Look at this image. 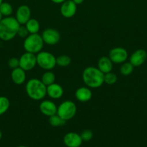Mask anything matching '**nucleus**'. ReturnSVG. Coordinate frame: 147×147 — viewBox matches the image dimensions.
I'll list each match as a JSON object with an SVG mask.
<instances>
[{
	"label": "nucleus",
	"instance_id": "nucleus-28",
	"mask_svg": "<svg viewBox=\"0 0 147 147\" xmlns=\"http://www.w3.org/2000/svg\"><path fill=\"white\" fill-rule=\"evenodd\" d=\"M29 34L30 33L27 31L25 26H23V24H21L20 27H19L18 31H17V35L19 37H22V38H25V37H27L29 35Z\"/></svg>",
	"mask_w": 147,
	"mask_h": 147
},
{
	"label": "nucleus",
	"instance_id": "nucleus-1",
	"mask_svg": "<svg viewBox=\"0 0 147 147\" xmlns=\"http://www.w3.org/2000/svg\"><path fill=\"white\" fill-rule=\"evenodd\" d=\"M21 24L15 17H6L0 22V40L10 41L17 35V31Z\"/></svg>",
	"mask_w": 147,
	"mask_h": 147
},
{
	"label": "nucleus",
	"instance_id": "nucleus-23",
	"mask_svg": "<svg viewBox=\"0 0 147 147\" xmlns=\"http://www.w3.org/2000/svg\"><path fill=\"white\" fill-rule=\"evenodd\" d=\"M0 12L4 17H10L13 12V7L10 3L4 2L3 1L0 4Z\"/></svg>",
	"mask_w": 147,
	"mask_h": 147
},
{
	"label": "nucleus",
	"instance_id": "nucleus-21",
	"mask_svg": "<svg viewBox=\"0 0 147 147\" xmlns=\"http://www.w3.org/2000/svg\"><path fill=\"white\" fill-rule=\"evenodd\" d=\"M48 121L49 123L50 124V126H53V127H60V126H63L66 122V121L62 119L57 113L53 115V116H50L48 119Z\"/></svg>",
	"mask_w": 147,
	"mask_h": 147
},
{
	"label": "nucleus",
	"instance_id": "nucleus-14",
	"mask_svg": "<svg viewBox=\"0 0 147 147\" xmlns=\"http://www.w3.org/2000/svg\"><path fill=\"white\" fill-rule=\"evenodd\" d=\"M82 142L80 135L75 132L67 133L63 137V143L67 147H79Z\"/></svg>",
	"mask_w": 147,
	"mask_h": 147
},
{
	"label": "nucleus",
	"instance_id": "nucleus-25",
	"mask_svg": "<svg viewBox=\"0 0 147 147\" xmlns=\"http://www.w3.org/2000/svg\"><path fill=\"white\" fill-rule=\"evenodd\" d=\"M10 102L6 96H0V116L4 114L9 110Z\"/></svg>",
	"mask_w": 147,
	"mask_h": 147
},
{
	"label": "nucleus",
	"instance_id": "nucleus-24",
	"mask_svg": "<svg viewBox=\"0 0 147 147\" xmlns=\"http://www.w3.org/2000/svg\"><path fill=\"white\" fill-rule=\"evenodd\" d=\"M71 63V59L66 55H61L56 57V65L60 67H67Z\"/></svg>",
	"mask_w": 147,
	"mask_h": 147
},
{
	"label": "nucleus",
	"instance_id": "nucleus-34",
	"mask_svg": "<svg viewBox=\"0 0 147 147\" xmlns=\"http://www.w3.org/2000/svg\"><path fill=\"white\" fill-rule=\"evenodd\" d=\"M17 147H27V146H18Z\"/></svg>",
	"mask_w": 147,
	"mask_h": 147
},
{
	"label": "nucleus",
	"instance_id": "nucleus-12",
	"mask_svg": "<svg viewBox=\"0 0 147 147\" xmlns=\"http://www.w3.org/2000/svg\"><path fill=\"white\" fill-rule=\"evenodd\" d=\"M147 59V53L145 50L138 49L132 53L129 58V62L134 67H139L144 64Z\"/></svg>",
	"mask_w": 147,
	"mask_h": 147
},
{
	"label": "nucleus",
	"instance_id": "nucleus-7",
	"mask_svg": "<svg viewBox=\"0 0 147 147\" xmlns=\"http://www.w3.org/2000/svg\"><path fill=\"white\" fill-rule=\"evenodd\" d=\"M19 60H20V67L25 71L33 70L37 65V58L35 54L31 53L25 52L24 54L20 56Z\"/></svg>",
	"mask_w": 147,
	"mask_h": 147
},
{
	"label": "nucleus",
	"instance_id": "nucleus-29",
	"mask_svg": "<svg viewBox=\"0 0 147 147\" xmlns=\"http://www.w3.org/2000/svg\"><path fill=\"white\" fill-rule=\"evenodd\" d=\"M8 66L13 70L20 67V60L17 57H12L8 61Z\"/></svg>",
	"mask_w": 147,
	"mask_h": 147
},
{
	"label": "nucleus",
	"instance_id": "nucleus-3",
	"mask_svg": "<svg viewBox=\"0 0 147 147\" xmlns=\"http://www.w3.org/2000/svg\"><path fill=\"white\" fill-rule=\"evenodd\" d=\"M25 90L29 98L34 100H42L47 95V86L37 78L30 79L26 83Z\"/></svg>",
	"mask_w": 147,
	"mask_h": 147
},
{
	"label": "nucleus",
	"instance_id": "nucleus-26",
	"mask_svg": "<svg viewBox=\"0 0 147 147\" xmlns=\"http://www.w3.org/2000/svg\"><path fill=\"white\" fill-rule=\"evenodd\" d=\"M118 80V77L115 73L112 72H109L108 73L104 74V83H107L108 85L115 84Z\"/></svg>",
	"mask_w": 147,
	"mask_h": 147
},
{
	"label": "nucleus",
	"instance_id": "nucleus-16",
	"mask_svg": "<svg viewBox=\"0 0 147 147\" xmlns=\"http://www.w3.org/2000/svg\"><path fill=\"white\" fill-rule=\"evenodd\" d=\"M47 95L52 99H59L63 96V89L61 85L53 83L47 86Z\"/></svg>",
	"mask_w": 147,
	"mask_h": 147
},
{
	"label": "nucleus",
	"instance_id": "nucleus-20",
	"mask_svg": "<svg viewBox=\"0 0 147 147\" xmlns=\"http://www.w3.org/2000/svg\"><path fill=\"white\" fill-rule=\"evenodd\" d=\"M55 80H56V76L50 70H46V73H43V76H42L41 81L46 86L54 83Z\"/></svg>",
	"mask_w": 147,
	"mask_h": 147
},
{
	"label": "nucleus",
	"instance_id": "nucleus-4",
	"mask_svg": "<svg viewBox=\"0 0 147 147\" xmlns=\"http://www.w3.org/2000/svg\"><path fill=\"white\" fill-rule=\"evenodd\" d=\"M44 44L41 35H40L38 33L29 34V35L24 38L23 47L25 52L37 54L42 50Z\"/></svg>",
	"mask_w": 147,
	"mask_h": 147
},
{
	"label": "nucleus",
	"instance_id": "nucleus-6",
	"mask_svg": "<svg viewBox=\"0 0 147 147\" xmlns=\"http://www.w3.org/2000/svg\"><path fill=\"white\" fill-rule=\"evenodd\" d=\"M76 106L71 100H65L62 102L57 109V114L64 121L71 120L76 113Z\"/></svg>",
	"mask_w": 147,
	"mask_h": 147
},
{
	"label": "nucleus",
	"instance_id": "nucleus-27",
	"mask_svg": "<svg viewBox=\"0 0 147 147\" xmlns=\"http://www.w3.org/2000/svg\"><path fill=\"white\" fill-rule=\"evenodd\" d=\"M80 136L83 142H89L93 137V133L89 129H86L81 133Z\"/></svg>",
	"mask_w": 147,
	"mask_h": 147
},
{
	"label": "nucleus",
	"instance_id": "nucleus-22",
	"mask_svg": "<svg viewBox=\"0 0 147 147\" xmlns=\"http://www.w3.org/2000/svg\"><path fill=\"white\" fill-rule=\"evenodd\" d=\"M134 66L130 62H125L122 63V65L120 67V72L124 76H130L133 72Z\"/></svg>",
	"mask_w": 147,
	"mask_h": 147
},
{
	"label": "nucleus",
	"instance_id": "nucleus-9",
	"mask_svg": "<svg viewBox=\"0 0 147 147\" xmlns=\"http://www.w3.org/2000/svg\"><path fill=\"white\" fill-rule=\"evenodd\" d=\"M41 37L45 44L48 45H56L60 41L61 39L59 32L53 28H47L42 33Z\"/></svg>",
	"mask_w": 147,
	"mask_h": 147
},
{
	"label": "nucleus",
	"instance_id": "nucleus-35",
	"mask_svg": "<svg viewBox=\"0 0 147 147\" xmlns=\"http://www.w3.org/2000/svg\"><path fill=\"white\" fill-rule=\"evenodd\" d=\"M2 2H3V0H0V4H1Z\"/></svg>",
	"mask_w": 147,
	"mask_h": 147
},
{
	"label": "nucleus",
	"instance_id": "nucleus-31",
	"mask_svg": "<svg viewBox=\"0 0 147 147\" xmlns=\"http://www.w3.org/2000/svg\"><path fill=\"white\" fill-rule=\"evenodd\" d=\"M73 1L76 4V5H78V4H82V3L84 2V0H73Z\"/></svg>",
	"mask_w": 147,
	"mask_h": 147
},
{
	"label": "nucleus",
	"instance_id": "nucleus-32",
	"mask_svg": "<svg viewBox=\"0 0 147 147\" xmlns=\"http://www.w3.org/2000/svg\"><path fill=\"white\" fill-rule=\"evenodd\" d=\"M3 19V16H2V14H1V13L0 12V22H1V20H2Z\"/></svg>",
	"mask_w": 147,
	"mask_h": 147
},
{
	"label": "nucleus",
	"instance_id": "nucleus-5",
	"mask_svg": "<svg viewBox=\"0 0 147 147\" xmlns=\"http://www.w3.org/2000/svg\"><path fill=\"white\" fill-rule=\"evenodd\" d=\"M36 58L37 65L45 70H51L56 65V57L49 52L40 51Z\"/></svg>",
	"mask_w": 147,
	"mask_h": 147
},
{
	"label": "nucleus",
	"instance_id": "nucleus-33",
	"mask_svg": "<svg viewBox=\"0 0 147 147\" xmlns=\"http://www.w3.org/2000/svg\"><path fill=\"white\" fill-rule=\"evenodd\" d=\"M2 138V132L1 131V130H0V139Z\"/></svg>",
	"mask_w": 147,
	"mask_h": 147
},
{
	"label": "nucleus",
	"instance_id": "nucleus-18",
	"mask_svg": "<svg viewBox=\"0 0 147 147\" xmlns=\"http://www.w3.org/2000/svg\"><path fill=\"white\" fill-rule=\"evenodd\" d=\"M97 65L98 69L105 74V73H108L109 72L112 71L113 63L111 61L110 59L109 58V57L102 56L98 60Z\"/></svg>",
	"mask_w": 147,
	"mask_h": 147
},
{
	"label": "nucleus",
	"instance_id": "nucleus-19",
	"mask_svg": "<svg viewBox=\"0 0 147 147\" xmlns=\"http://www.w3.org/2000/svg\"><path fill=\"white\" fill-rule=\"evenodd\" d=\"M25 27L30 34H36V33H38L40 30V24H39V22L35 19L30 18L26 22Z\"/></svg>",
	"mask_w": 147,
	"mask_h": 147
},
{
	"label": "nucleus",
	"instance_id": "nucleus-10",
	"mask_svg": "<svg viewBox=\"0 0 147 147\" xmlns=\"http://www.w3.org/2000/svg\"><path fill=\"white\" fill-rule=\"evenodd\" d=\"M76 4L73 0H66L61 6V14L65 18H71L76 12Z\"/></svg>",
	"mask_w": 147,
	"mask_h": 147
},
{
	"label": "nucleus",
	"instance_id": "nucleus-13",
	"mask_svg": "<svg viewBox=\"0 0 147 147\" xmlns=\"http://www.w3.org/2000/svg\"><path fill=\"white\" fill-rule=\"evenodd\" d=\"M31 17V10L28 6L23 4L17 8L16 11V20L20 24H25Z\"/></svg>",
	"mask_w": 147,
	"mask_h": 147
},
{
	"label": "nucleus",
	"instance_id": "nucleus-2",
	"mask_svg": "<svg viewBox=\"0 0 147 147\" xmlns=\"http://www.w3.org/2000/svg\"><path fill=\"white\" fill-rule=\"evenodd\" d=\"M82 80L89 88H98L104 83V73L98 67L89 66L86 67L82 73Z\"/></svg>",
	"mask_w": 147,
	"mask_h": 147
},
{
	"label": "nucleus",
	"instance_id": "nucleus-11",
	"mask_svg": "<svg viewBox=\"0 0 147 147\" xmlns=\"http://www.w3.org/2000/svg\"><path fill=\"white\" fill-rule=\"evenodd\" d=\"M39 109L42 114L50 117V116L57 113L58 106H56L54 102L51 101V100H45L40 103Z\"/></svg>",
	"mask_w": 147,
	"mask_h": 147
},
{
	"label": "nucleus",
	"instance_id": "nucleus-15",
	"mask_svg": "<svg viewBox=\"0 0 147 147\" xmlns=\"http://www.w3.org/2000/svg\"><path fill=\"white\" fill-rule=\"evenodd\" d=\"M75 97L77 99V100L84 103V102L89 101L92 98V92L87 86H82L76 90Z\"/></svg>",
	"mask_w": 147,
	"mask_h": 147
},
{
	"label": "nucleus",
	"instance_id": "nucleus-30",
	"mask_svg": "<svg viewBox=\"0 0 147 147\" xmlns=\"http://www.w3.org/2000/svg\"><path fill=\"white\" fill-rule=\"evenodd\" d=\"M53 3L55 4H62L63 2H64L66 0H51Z\"/></svg>",
	"mask_w": 147,
	"mask_h": 147
},
{
	"label": "nucleus",
	"instance_id": "nucleus-8",
	"mask_svg": "<svg viewBox=\"0 0 147 147\" xmlns=\"http://www.w3.org/2000/svg\"><path fill=\"white\" fill-rule=\"evenodd\" d=\"M109 58L112 63L115 64H122L125 63L128 57V53L123 47H115L112 48L109 53Z\"/></svg>",
	"mask_w": 147,
	"mask_h": 147
},
{
	"label": "nucleus",
	"instance_id": "nucleus-17",
	"mask_svg": "<svg viewBox=\"0 0 147 147\" xmlns=\"http://www.w3.org/2000/svg\"><path fill=\"white\" fill-rule=\"evenodd\" d=\"M11 79L14 84H23L26 80L25 70H24L20 67L13 69L11 73Z\"/></svg>",
	"mask_w": 147,
	"mask_h": 147
}]
</instances>
